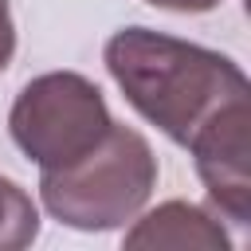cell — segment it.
I'll return each mask as SVG.
<instances>
[{
    "instance_id": "1",
    "label": "cell",
    "mask_w": 251,
    "mask_h": 251,
    "mask_svg": "<svg viewBox=\"0 0 251 251\" xmlns=\"http://www.w3.org/2000/svg\"><path fill=\"white\" fill-rule=\"evenodd\" d=\"M102 59L122 98L184 149L216 118L251 98V82L235 59L141 24L118 27Z\"/></svg>"
},
{
    "instance_id": "2",
    "label": "cell",
    "mask_w": 251,
    "mask_h": 251,
    "mask_svg": "<svg viewBox=\"0 0 251 251\" xmlns=\"http://www.w3.org/2000/svg\"><path fill=\"white\" fill-rule=\"evenodd\" d=\"M157 188L153 145L122 122L71 165L39 169V200L51 220L75 231H114L126 227Z\"/></svg>"
},
{
    "instance_id": "3",
    "label": "cell",
    "mask_w": 251,
    "mask_h": 251,
    "mask_svg": "<svg viewBox=\"0 0 251 251\" xmlns=\"http://www.w3.org/2000/svg\"><path fill=\"white\" fill-rule=\"evenodd\" d=\"M110 122L106 94L78 71H47L31 78L8 110L16 149L39 169L71 165L110 129Z\"/></svg>"
},
{
    "instance_id": "4",
    "label": "cell",
    "mask_w": 251,
    "mask_h": 251,
    "mask_svg": "<svg viewBox=\"0 0 251 251\" xmlns=\"http://www.w3.org/2000/svg\"><path fill=\"white\" fill-rule=\"evenodd\" d=\"M196 176L208 188L216 212L231 224L251 220V110L235 106L216 118L192 145Z\"/></svg>"
},
{
    "instance_id": "5",
    "label": "cell",
    "mask_w": 251,
    "mask_h": 251,
    "mask_svg": "<svg viewBox=\"0 0 251 251\" xmlns=\"http://www.w3.org/2000/svg\"><path fill=\"white\" fill-rule=\"evenodd\" d=\"M220 212H208L192 200H165L149 212H137L122 235L126 247H176V251H231V235L220 224Z\"/></svg>"
},
{
    "instance_id": "6",
    "label": "cell",
    "mask_w": 251,
    "mask_h": 251,
    "mask_svg": "<svg viewBox=\"0 0 251 251\" xmlns=\"http://www.w3.org/2000/svg\"><path fill=\"white\" fill-rule=\"evenodd\" d=\"M39 235V204L24 184L0 173V251L31 247Z\"/></svg>"
},
{
    "instance_id": "7",
    "label": "cell",
    "mask_w": 251,
    "mask_h": 251,
    "mask_svg": "<svg viewBox=\"0 0 251 251\" xmlns=\"http://www.w3.org/2000/svg\"><path fill=\"white\" fill-rule=\"evenodd\" d=\"M16 55V20H12V4L0 0V71L12 63Z\"/></svg>"
},
{
    "instance_id": "8",
    "label": "cell",
    "mask_w": 251,
    "mask_h": 251,
    "mask_svg": "<svg viewBox=\"0 0 251 251\" xmlns=\"http://www.w3.org/2000/svg\"><path fill=\"white\" fill-rule=\"evenodd\" d=\"M145 4H153V8H161V12L196 16V12H212V8H220L224 0H145Z\"/></svg>"
}]
</instances>
